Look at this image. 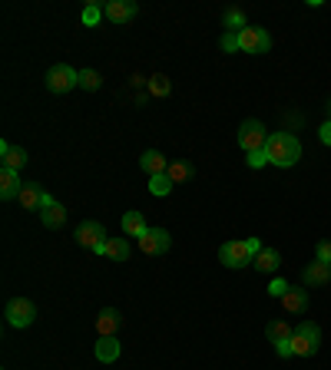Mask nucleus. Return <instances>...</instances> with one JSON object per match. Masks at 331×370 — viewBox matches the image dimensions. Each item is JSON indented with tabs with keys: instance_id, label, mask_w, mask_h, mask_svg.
<instances>
[{
	"instance_id": "f257e3e1",
	"label": "nucleus",
	"mask_w": 331,
	"mask_h": 370,
	"mask_svg": "<svg viewBox=\"0 0 331 370\" xmlns=\"http://www.w3.org/2000/svg\"><path fill=\"white\" fill-rule=\"evenodd\" d=\"M265 155H268V162L278 165V169H292V165L301 159V142H298L292 132H268Z\"/></svg>"
},
{
	"instance_id": "f03ea898",
	"label": "nucleus",
	"mask_w": 331,
	"mask_h": 370,
	"mask_svg": "<svg viewBox=\"0 0 331 370\" xmlns=\"http://www.w3.org/2000/svg\"><path fill=\"white\" fill-rule=\"evenodd\" d=\"M73 87H80V70H73V66H66V63H56L46 70V89H50V93L63 96V93H70Z\"/></svg>"
},
{
	"instance_id": "7ed1b4c3",
	"label": "nucleus",
	"mask_w": 331,
	"mask_h": 370,
	"mask_svg": "<svg viewBox=\"0 0 331 370\" xmlns=\"http://www.w3.org/2000/svg\"><path fill=\"white\" fill-rule=\"evenodd\" d=\"M255 258V251L249 248V241H225L219 248V262L225 264V268H245V264H252Z\"/></svg>"
},
{
	"instance_id": "20e7f679",
	"label": "nucleus",
	"mask_w": 331,
	"mask_h": 370,
	"mask_svg": "<svg viewBox=\"0 0 331 370\" xmlns=\"http://www.w3.org/2000/svg\"><path fill=\"white\" fill-rule=\"evenodd\" d=\"M265 142H268V132L258 120H245L239 126V146H242L245 153H262Z\"/></svg>"
},
{
	"instance_id": "39448f33",
	"label": "nucleus",
	"mask_w": 331,
	"mask_h": 370,
	"mask_svg": "<svg viewBox=\"0 0 331 370\" xmlns=\"http://www.w3.org/2000/svg\"><path fill=\"white\" fill-rule=\"evenodd\" d=\"M33 317H37V307H33L30 298H11L7 301V324L11 327H30Z\"/></svg>"
},
{
	"instance_id": "423d86ee",
	"label": "nucleus",
	"mask_w": 331,
	"mask_h": 370,
	"mask_svg": "<svg viewBox=\"0 0 331 370\" xmlns=\"http://www.w3.org/2000/svg\"><path fill=\"white\" fill-rule=\"evenodd\" d=\"M239 46H242V53H268V46H272V37L262 30V27H245L239 30Z\"/></svg>"
},
{
	"instance_id": "0eeeda50",
	"label": "nucleus",
	"mask_w": 331,
	"mask_h": 370,
	"mask_svg": "<svg viewBox=\"0 0 331 370\" xmlns=\"http://www.w3.org/2000/svg\"><path fill=\"white\" fill-rule=\"evenodd\" d=\"M77 241L83 245V248H89V251H96L99 245H106V229L99 225V222H80V229H77Z\"/></svg>"
},
{
	"instance_id": "6e6552de",
	"label": "nucleus",
	"mask_w": 331,
	"mask_h": 370,
	"mask_svg": "<svg viewBox=\"0 0 331 370\" xmlns=\"http://www.w3.org/2000/svg\"><path fill=\"white\" fill-rule=\"evenodd\" d=\"M103 17L110 23H116V27H123V23H130L136 17V4L132 0H106L103 4Z\"/></svg>"
},
{
	"instance_id": "1a4fd4ad",
	"label": "nucleus",
	"mask_w": 331,
	"mask_h": 370,
	"mask_svg": "<svg viewBox=\"0 0 331 370\" xmlns=\"http://www.w3.org/2000/svg\"><path fill=\"white\" fill-rule=\"evenodd\" d=\"M169 245H173V238H169L166 229H149L143 238H139V248H143L146 255H166Z\"/></svg>"
},
{
	"instance_id": "9d476101",
	"label": "nucleus",
	"mask_w": 331,
	"mask_h": 370,
	"mask_svg": "<svg viewBox=\"0 0 331 370\" xmlns=\"http://www.w3.org/2000/svg\"><path fill=\"white\" fill-rule=\"evenodd\" d=\"M301 281H305V288H325V284L331 281V264H325V262H315L301 272Z\"/></svg>"
},
{
	"instance_id": "9b49d317",
	"label": "nucleus",
	"mask_w": 331,
	"mask_h": 370,
	"mask_svg": "<svg viewBox=\"0 0 331 370\" xmlns=\"http://www.w3.org/2000/svg\"><path fill=\"white\" fill-rule=\"evenodd\" d=\"M120 324H123V314L116 307H106V311H99V317H96V334L99 338H116Z\"/></svg>"
},
{
	"instance_id": "f8f14e48",
	"label": "nucleus",
	"mask_w": 331,
	"mask_h": 370,
	"mask_svg": "<svg viewBox=\"0 0 331 370\" xmlns=\"http://www.w3.org/2000/svg\"><path fill=\"white\" fill-rule=\"evenodd\" d=\"M20 189H23L20 172H13V169H0V198H4V202L17 198L20 196Z\"/></svg>"
},
{
	"instance_id": "ddd939ff",
	"label": "nucleus",
	"mask_w": 331,
	"mask_h": 370,
	"mask_svg": "<svg viewBox=\"0 0 331 370\" xmlns=\"http://www.w3.org/2000/svg\"><path fill=\"white\" fill-rule=\"evenodd\" d=\"M139 165H143V172L153 179V175H166V169H169V159H166L163 153H156V149H146V153L139 155Z\"/></svg>"
},
{
	"instance_id": "4468645a",
	"label": "nucleus",
	"mask_w": 331,
	"mask_h": 370,
	"mask_svg": "<svg viewBox=\"0 0 331 370\" xmlns=\"http://www.w3.org/2000/svg\"><path fill=\"white\" fill-rule=\"evenodd\" d=\"M44 189H40V185L37 182H23V189H20V205L27 208V212H40V205H44Z\"/></svg>"
},
{
	"instance_id": "2eb2a0df",
	"label": "nucleus",
	"mask_w": 331,
	"mask_h": 370,
	"mask_svg": "<svg viewBox=\"0 0 331 370\" xmlns=\"http://www.w3.org/2000/svg\"><path fill=\"white\" fill-rule=\"evenodd\" d=\"M282 307L288 314H305L308 311V291L305 288H288V294L282 298Z\"/></svg>"
},
{
	"instance_id": "dca6fc26",
	"label": "nucleus",
	"mask_w": 331,
	"mask_h": 370,
	"mask_svg": "<svg viewBox=\"0 0 331 370\" xmlns=\"http://www.w3.org/2000/svg\"><path fill=\"white\" fill-rule=\"evenodd\" d=\"M278 264H282V255H278L275 248H262L252 258V268H255V272H262V274H275Z\"/></svg>"
},
{
	"instance_id": "f3484780",
	"label": "nucleus",
	"mask_w": 331,
	"mask_h": 370,
	"mask_svg": "<svg viewBox=\"0 0 331 370\" xmlns=\"http://www.w3.org/2000/svg\"><path fill=\"white\" fill-rule=\"evenodd\" d=\"M146 231H149V225H146L143 212H126L123 215V235L126 238H143Z\"/></svg>"
},
{
	"instance_id": "a211bd4d",
	"label": "nucleus",
	"mask_w": 331,
	"mask_h": 370,
	"mask_svg": "<svg viewBox=\"0 0 331 370\" xmlns=\"http://www.w3.org/2000/svg\"><path fill=\"white\" fill-rule=\"evenodd\" d=\"M0 155H4V169H13V172H20L23 165H27V153H23V149H13L7 139L0 142Z\"/></svg>"
},
{
	"instance_id": "6ab92c4d",
	"label": "nucleus",
	"mask_w": 331,
	"mask_h": 370,
	"mask_svg": "<svg viewBox=\"0 0 331 370\" xmlns=\"http://www.w3.org/2000/svg\"><path fill=\"white\" fill-rule=\"evenodd\" d=\"M166 175L173 179V185H182V182H189V179L196 175V165H192V162H186V159H176V162H169Z\"/></svg>"
},
{
	"instance_id": "aec40b11",
	"label": "nucleus",
	"mask_w": 331,
	"mask_h": 370,
	"mask_svg": "<svg viewBox=\"0 0 331 370\" xmlns=\"http://www.w3.org/2000/svg\"><path fill=\"white\" fill-rule=\"evenodd\" d=\"M96 360L99 364H113V360H120V340L116 338H99L96 340Z\"/></svg>"
},
{
	"instance_id": "412c9836",
	"label": "nucleus",
	"mask_w": 331,
	"mask_h": 370,
	"mask_svg": "<svg viewBox=\"0 0 331 370\" xmlns=\"http://www.w3.org/2000/svg\"><path fill=\"white\" fill-rule=\"evenodd\" d=\"M265 334H268L272 344H285V340L295 338V327L288 324V321H272V324L265 327Z\"/></svg>"
},
{
	"instance_id": "4be33fe9",
	"label": "nucleus",
	"mask_w": 331,
	"mask_h": 370,
	"mask_svg": "<svg viewBox=\"0 0 331 370\" xmlns=\"http://www.w3.org/2000/svg\"><path fill=\"white\" fill-rule=\"evenodd\" d=\"M103 258H113V262H130V241L126 238H106V251Z\"/></svg>"
},
{
	"instance_id": "5701e85b",
	"label": "nucleus",
	"mask_w": 331,
	"mask_h": 370,
	"mask_svg": "<svg viewBox=\"0 0 331 370\" xmlns=\"http://www.w3.org/2000/svg\"><path fill=\"white\" fill-rule=\"evenodd\" d=\"M40 218H44L46 229H63V225H66V208L60 205V202H54L50 208H44V212H40Z\"/></svg>"
},
{
	"instance_id": "b1692460",
	"label": "nucleus",
	"mask_w": 331,
	"mask_h": 370,
	"mask_svg": "<svg viewBox=\"0 0 331 370\" xmlns=\"http://www.w3.org/2000/svg\"><path fill=\"white\" fill-rule=\"evenodd\" d=\"M146 93H149V96H169V93H173V83H169L166 73H153V77L146 79Z\"/></svg>"
},
{
	"instance_id": "393cba45",
	"label": "nucleus",
	"mask_w": 331,
	"mask_h": 370,
	"mask_svg": "<svg viewBox=\"0 0 331 370\" xmlns=\"http://www.w3.org/2000/svg\"><path fill=\"white\" fill-rule=\"evenodd\" d=\"M222 20H225V27H229L232 33H239V30H245V27H249V23H245V13L239 11V7H229Z\"/></svg>"
},
{
	"instance_id": "a878e982",
	"label": "nucleus",
	"mask_w": 331,
	"mask_h": 370,
	"mask_svg": "<svg viewBox=\"0 0 331 370\" xmlns=\"http://www.w3.org/2000/svg\"><path fill=\"white\" fill-rule=\"evenodd\" d=\"M315 350H318V344H311L308 338H301V334L292 338V354H295V357H311Z\"/></svg>"
},
{
	"instance_id": "bb28decb",
	"label": "nucleus",
	"mask_w": 331,
	"mask_h": 370,
	"mask_svg": "<svg viewBox=\"0 0 331 370\" xmlns=\"http://www.w3.org/2000/svg\"><path fill=\"white\" fill-rule=\"evenodd\" d=\"M149 192H153V196H169V192H173V179H169V175H153V179H149Z\"/></svg>"
},
{
	"instance_id": "cd10ccee",
	"label": "nucleus",
	"mask_w": 331,
	"mask_h": 370,
	"mask_svg": "<svg viewBox=\"0 0 331 370\" xmlns=\"http://www.w3.org/2000/svg\"><path fill=\"white\" fill-rule=\"evenodd\" d=\"M80 87L89 89V93H96L103 87V77H99L96 70H80Z\"/></svg>"
},
{
	"instance_id": "c85d7f7f",
	"label": "nucleus",
	"mask_w": 331,
	"mask_h": 370,
	"mask_svg": "<svg viewBox=\"0 0 331 370\" xmlns=\"http://www.w3.org/2000/svg\"><path fill=\"white\" fill-rule=\"evenodd\" d=\"M295 334H301V338H308L311 344H321V331H318V324H311V321H301V324L295 327Z\"/></svg>"
},
{
	"instance_id": "c756f323",
	"label": "nucleus",
	"mask_w": 331,
	"mask_h": 370,
	"mask_svg": "<svg viewBox=\"0 0 331 370\" xmlns=\"http://www.w3.org/2000/svg\"><path fill=\"white\" fill-rule=\"evenodd\" d=\"M99 17H103V7H99V4H87V7H83V23H87V27H96Z\"/></svg>"
},
{
	"instance_id": "7c9ffc66",
	"label": "nucleus",
	"mask_w": 331,
	"mask_h": 370,
	"mask_svg": "<svg viewBox=\"0 0 331 370\" xmlns=\"http://www.w3.org/2000/svg\"><path fill=\"white\" fill-rule=\"evenodd\" d=\"M222 50H225V53H239V50H242V46H239V33L225 30V37H222Z\"/></svg>"
},
{
	"instance_id": "2f4dec72",
	"label": "nucleus",
	"mask_w": 331,
	"mask_h": 370,
	"mask_svg": "<svg viewBox=\"0 0 331 370\" xmlns=\"http://www.w3.org/2000/svg\"><path fill=\"white\" fill-rule=\"evenodd\" d=\"M288 288H292V284H285V281H282V278H275V281L268 284V294H272V298H278V301H282V298H285V294H288Z\"/></svg>"
},
{
	"instance_id": "473e14b6",
	"label": "nucleus",
	"mask_w": 331,
	"mask_h": 370,
	"mask_svg": "<svg viewBox=\"0 0 331 370\" xmlns=\"http://www.w3.org/2000/svg\"><path fill=\"white\" fill-rule=\"evenodd\" d=\"M245 162H249V169H262V165H268V155H265V149L262 153H249Z\"/></svg>"
},
{
	"instance_id": "72a5a7b5",
	"label": "nucleus",
	"mask_w": 331,
	"mask_h": 370,
	"mask_svg": "<svg viewBox=\"0 0 331 370\" xmlns=\"http://www.w3.org/2000/svg\"><path fill=\"white\" fill-rule=\"evenodd\" d=\"M318 262L331 264V241H318Z\"/></svg>"
},
{
	"instance_id": "f704fd0d",
	"label": "nucleus",
	"mask_w": 331,
	"mask_h": 370,
	"mask_svg": "<svg viewBox=\"0 0 331 370\" xmlns=\"http://www.w3.org/2000/svg\"><path fill=\"white\" fill-rule=\"evenodd\" d=\"M275 354H278V357H295V354H292V340H285V344H275Z\"/></svg>"
},
{
	"instance_id": "c9c22d12",
	"label": "nucleus",
	"mask_w": 331,
	"mask_h": 370,
	"mask_svg": "<svg viewBox=\"0 0 331 370\" xmlns=\"http://www.w3.org/2000/svg\"><path fill=\"white\" fill-rule=\"evenodd\" d=\"M318 136H321V142H325V146H331V120H328V122H325V126L318 129Z\"/></svg>"
},
{
	"instance_id": "e433bc0d",
	"label": "nucleus",
	"mask_w": 331,
	"mask_h": 370,
	"mask_svg": "<svg viewBox=\"0 0 331 370\" xmlns=\"http://www.w3.org/2000/svg\"><path fill=\"white\" fill-rule=\"evenodd\" d=\"M328 109H331V103H328Z\"/></svg>"
}]
</instances>
